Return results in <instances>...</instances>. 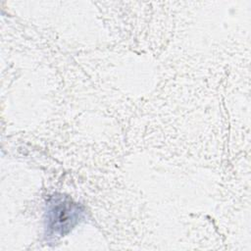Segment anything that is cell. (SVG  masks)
<instances>
[{
    "instance_id": "obj_1",
    "label": "cell",
    "mask_w": 251,
    "mask_h": 251,
    "mask_svg": "<svg viewBox=\"0 0 251 251\" xmlns=\"http://www.w3.org/2000/svg\"><path fill=\"white\" fill-rule=\"evenodd\" d=\"M82 211L76 203L66 196H55L48 203L46 229L49 235L62 236L78 222Z\"/></svg>"
}]
</instances>
